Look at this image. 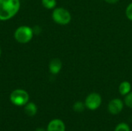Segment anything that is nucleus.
Masks as SVG:
<instances>
[{
	"instance_id": "obj_3",
	"label": "nucleus",
	"mask_w": 132,
	"mask_h": 131,
	"mask_svg": "<svg viewBox=\"0 0 132 131\" xmlns=\"http://www.w3.org/2000/svg\"><path fill=\"white\" fill-rule=\"evenodd\" d=\"M33 36V29L26 25H22L16 29L14 37L19 43L29 42Z\"/></svg>"
},
{
	"instance_id": "obj_5",
	"label": "nucleus",
	"mask_w": 132,
	"mask_h": 131,
	"mask_svg": "<svg viewBox=\"0 0 132 131\" xmlns=\"http://www.w3.org/2000/svg\"><path fill=\"white\" fill-rule=\"evenodd\" d=\"M102 103L101 96L97 93H90L85 99V106L86 108L90 110H97Z\"/></svg>"
},
{
	"instance_id": "obj_10",
	"label": "nucleus",
	"mask_w": 132,
	"mask_h": 131,
	"mask_svg": "<svg viewBox=\"0 0 132 131\" xmlns=\"http://www.w3.org/2000/svg\"><path fill=\"white\" fill-rule=\"evenodd\" d=\"M118 90L122 96H126L131 91V85L129 82L124 81L120 84Z\"/></svg>"
},
{
	"instance_id": "obj_11",
	"label": "nucleus",
	"mask_w": 132,
	"mask_h": 131,
	"mask_svg": "<svg viewBox=\"0 0 132 131\" xmlns=\"http://www.w3.org/2000/svg\"><path fill=\"white\" fill-rule=\"evenodd\" d=\"M86 108L85 103L81 102V101H77L74 103L73 106V109L75 112L77 113H81L83 111H84Z\"/></svg>"
},
{
	"instance_id": "obj_7",
	"label": "nucleus",
	"mask_w": 132,
	"mask_h": 131,
	"mask_svg": "<svg viewBox=\"0 0 132 131\" xmlns=\"http://www.w3.org/2000/svg\"><path fill=\"white\" fill-rule=\"evenodd\" d=\"M46 131H66V126L62 120L53 119L48 124Z\"/></svg>"
},
{
	"instance_id": "obj_16",
	"label": "nucleus",
	"mask_w": 132,
	"mask_h": 131,
	"mask_svg": "<svg viewBox=\"0 0 132 131\" xmlns=\"http://www.w3.org/2000/svg\"><path fill=\"white\" fill-rule=\"evenodd\" d=\"M106 2H108V3H109V4H114V3H116V2H118L119 0H104Z\"/></svg>"
},
{
	"instance_id": "obj_2",
	"label": "nucleus",
	"mask_w": 132,
	"mask_h": 131,
	"mask_svg": "<svg viewBox=\"0 0 132 131\" xmlns=\"http://www.w3.org/2000/svg\"><path fill=\"white\" fill-rule=\"evenodd\" d=\"M9 100L12 104L18 107H22L25 106L29 102V95L26 90L22 89H17L11 93Z\"/></svg>"
},
{
	"instance_id": "obj_18",
	"label": "nucleus",
	"mask_w": 132,
	"mask_h": 131,
	"mask_svg": "<svg viewBox=\"0 0 132 131\" xmlns=\"http://www.w3.org/2000/svg\"><path fill=\"white\" fill-rule=\"evenodd\" d=\"M0 56H1V49H0Z\"/></svg>"
},
{
	"instance_id": "obj_9",
	"label": "nucleus",
	"mask_w": 132,
	"mask_h": 131,
	"mask_svg": "<svg viewBox=\"0 0 132 131\" xmlns=\"http://www.w3.org/2000/svg\"><path fill=\"white\" fill-rule=\"evenodd\" d=\"M25 113L29 117H34L37 113V107L32 102H28L25 105Z\"/></svg>"
},
{
	"instance_id": "obj_6",
	"label": "nucleus",
	"mask_w": 132,
	"mask_h": 131,
	"mask_svg": "<svg viewBox=\"0 0 132 131\" xmlns=\"http://www.w3.org/2000/svg\"><path fill=\"white\" fill-rule=\"evenodd\" d=\"M124 108V103L120 99H113L111 100L108 106V110L109 113L112 115H118L120 113Z\"/></svg>"
},
{
	"instance_id": "obj_13",
	"label": "nucleus",
	"mask_w": 132,
	"mask_h": 131,
	"mask_svg": "<svg viewBox=\"0 0 132 131\" xmlns=\"http://www.w3.org/2000/svg\"><path fill=\"white\" fill-rule=\"evenodd\" d=\"M114 131H131V130H130V127L128 124L120 123L116 126Z\"/></svg>"
},
{
	"instance_id": "obj_1",
	"label": "nucleus",
	"mask_w": 132,
	"mask_h": 131,
	"mask_svg": "<svg viewBox=\"0 0 132 131\" xmlns=\"http://www.w3.org/2000/svg\"><path fill=\"white\" fill-rule=\"evenodd\" d=\"M19 0H0V20L10 19L19 12Z\"/></svg>"
},
{
	"instance_id": "obj_12",
	"label": "nucleus",
	"mask_w": 132,
	"mask_h": 131,
	"mask_svg": "<svg viewBox=\"0 0 132 131\" xmlns=\"http://www.w3.org/2000/svg\"><path fill=\"white\" fill-rule=\"evenodd\" d=\"M42 4L45 8L48 9H52L55 8L56 2V0H42Z\"/></svg>"
},
{
	"instance_id": "obj_17",
	"label": "nucleus",
	"mask_w": 132,
	"mask_h": 131,
	"mask_svg": "<svg viewBox=\"0 0 132 131\" xmlns=\"http://www.w3.org/2000/svg\"><path fill=\"white\" fill-rule=\"evenodd\" d=\"M35 131H46V130H45L43 128H37Z\"/></svg>"
},
{
	"instance_id": "obj_4",
	"label": "nucleus",
	"mask_w": 132,
	"mask_h": 131,
	"mask_svg": "<svg viewBox=\"0 0 132 131\" xmlns=\"http://www.w3.org/2000/svg\"><path fill=\"white\" fill-rule=\"evenodd\" d=\"M53 19L60 25H67L71 21V15L68 10L63 8H56L52 14Z\"/></svg>"
},
{
	"instance_id": "obj_15",
	"label": "nucleus",
	"mask_w": 132,
	"mask_h": 131,
	"mask_svg": "<svg viewBox=\"0 0 132 131\" xmlns=\"http://www.w3.org/2000/svg\"><path fill=\"white\" fill-rule=\"evenodd\" d=\"M125 13H126V16L128 17V19L132 21V2L128 5Z\"/></svg>"
},
{
	"instance_id": "obj_14",
	"label": "nucleus",
	"mask_w": 132,
	"mask_h": 131,
	"mask_svg": "<svg viewBox=\"0 0 132 131\" xmlns=\"http://www.w3.org/2000/svg\"><path fill=\"white\" fill-rule=\"evenodd\" d=\"M125 103L129 108H132V91L125 96Z\"/></svg>"
},
{
	"instance_id": "obj_8",
	"label": "nucleus",
	"mask_w": 132,
	"mask_h": 131,
	"mask_svg": "<svg viewBox=\"0 0 132 131\" xmlns=\"http://www.w3.org/2000/svg\"><path fill=\"white\" fill-rule=\"evenodd\" d=\"M49 69H50V72L53 75H56V74L59 73L60 71L62 69V62H61V60L59 59H52L50 61V63Z\"/></svg>"
}]
</instances>
